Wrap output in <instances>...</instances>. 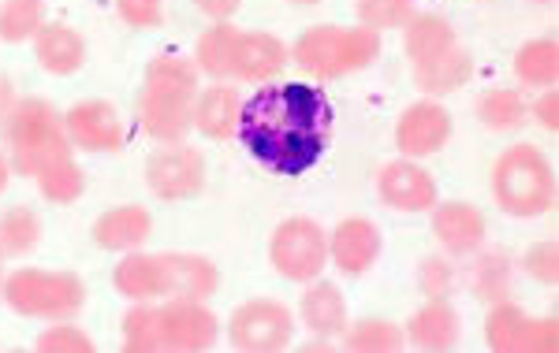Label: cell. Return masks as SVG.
I'll list each match as a JSON object with an SVG mask.
<instances>
[{"instance_id":"cell-34","label":"cell","mask_w":559,"mask_h":353,"mask_svg":"<svg viewBox=\"0 0 559 353\" xmlns=\"http://www.w3.org/2000/svg\"><path fill=\"white\" fill-rule=\"evenodd\" d=\"M45 26V0H0V41H34Z\"/></svg>"},{"instance_id":"cell-10","label":"cell","mask_w":559,"mask_h":353,"mask_svg":"<svg viewBox=\"0 0 559 353\" xmlns=\"http://www.w3.org/2000/svg\"><path fill=\"white\" fill-rule=\"evenodd\" d=\"M452 112H448L440 101H414L403 108V115L395 120V149L411 160L432 157L452 142Z\"/></svg>"},{"instance_id":"cell-40","label":"cell","mask_w":559,"mask_h":353,"mask_svg":"<svg viewBox=\"0 0 559 353\" xmlns=\"http://www.w3.org/2000/svg\"><path fill=\"white\" fill-rule=\"evenodd\" d=\"M522 268H526V276L534 279V283L556 287V279H559V246L552 239L534 242V246L526 249V257H522Z\"/></svg>"},{"instance_id":"cell-32","label":"cell","mask_w":559,"mask_h":353,"mask_svg":"<svg viewBox=\"0 0 559 353\" xmlns=\"http://www.w3.org/2000/svg\"><path fill=\"white\" fill-rule=\"evenodd\" d=\"M41 242V216L26 205H12L0 212V253L4 257H26Z\"/></svg>"},{"instance_id":"cell-22","label":"cell","mask_w":559,"mask_h":353,"mask_svg":"<svg viewBox=\"0 0 559 353\" xmlns=\"http://www.w3.org/2000/svg\"><path fill=\"white\" fill-rule=\"evenodd\" d=\"M34 57L49 75H75L86 63V41L71 23H45L34 34Z\"/></svg>"},{"instance_id":"cell-29","label":"cell","mask_w":559,"mask_h":353,"mask_svg":"<svg viewBox=\"0 0 559 353\" xmlns=\"http://www.w3.org/2000/svg\"><path fill=\"white\" fill-rule=\"evenodd\" d=\"M515 78L530 89H552L559 78L556 38H534L515 52Z\"/></svg>"},{"instance_id":"cell-17","label":"cell","mask_w":559,"mask_h":353,"mask_svg":"<svg viewBox=\"0 0 559 353\" xmlns=\"http://www.w3.org/2000/svg\"><path fill=\"white\" fill-rule=\"evenodd\" d=\"M153 234V216L142 205H116L105 208L102 216L94 220V231L90 239L97 242L108 253H131L142 249Z\"/></svg>"},{"instance_id":"cell-46","label":"cell","mask_w":559,"mask_h":353,"mask_svg":"<svg viewBox=\"0 0 559 353\" xmlns=\"http://www.w3.org/2000/svg\"><path fill=\"white\" fill-rule=\"evenodd\" d=\"M8 175H12V165H8V153L0 149V194L8 190Z\"/></svg>"},{"instance_id":"cell-4","label":"cell","mask_w":559,"mask_h":353,"mask_svg":"<svg viewBox=\"0 0 559 353\" xmlns=\"http://www.w3.org/2000/svg\"><path fill=\"white\" fill-rule=\"evenodd\" d=\"M492 197L508 216L534 220L552 212L556 205V175L548 157L530 142L503 149L492 168Z\"/></svg>"},{"instance_id":"cell-44","label":"cell","mask_w":559,"mask_h":353,"mask_svg":"<svg viewBox=\"0 0 559 353\" xmlns=\"http://www.w3.org/2000/svg\"><path fill=\"white\" fill-rule=\"evenodd\" d=\"M191 4H194L202 15H210L213 23H228L231 15L239 12V4H242V0H191Z\"/></svg>"},{"instance_id":"cell-48","label":"cell","mask_w":559,"mask_h":353,"mask_svg":"<svg viewBox=\"0 0 559 353\" xmlns=\"http://www.w3.org/2000/svg\"><path fill=\"white\" fill-rule=\"evenodd\" d=\"M292 4H321V0H292Z\"/></svg>"},{"instance_id":"cell-33","label":"cell","mask_w":559,"mask_h":353,"mask_svg":"<svg viewBox=\"0 0 559 353\" xmlns=\"http://www.w3.org/2000/svg\"><path fill=\"white\" fill-rule=\"evenodd\" d=\"M34 179H38V194L49 205H71V202H79L86 190V175H83V168L75 165V157L52 160V165L41 168Z\"/></svg>"},{"instance_id":"cell-14","label":"cell","mask_w":559,"mask_h":353,"mask_svg":"<svg viewBox=\"0 0 559 353\" xmlns=\"http://www.w3.org/2000/svg\"><path fill=\"white\" fill-rule=\"evenodd\" d=\"M429 228L432 239L444 246L448 257H471L485 246V216L477 212L471 202H444V205H432L429 208Z\"/></svg>"},{"instance_id":"cell-5","label":"cell","mask_w":559,"mask_h":353,"mask_svg":"<svg viewBox=\"0 0 559 353\" xmlns=\"http://www.w3.org/2000/svg\"><path fill=\"white\" fill-rule=\"evenodd\" d=\"M0 297L12 313L38 316V320H71L86 305V283L75 271H45V268H15L4 276Z\"/></svg>"},{"instance_id":"cell-47","label":"cell","mask_w":559,"mask_h":353,"mask_svg":"<svg viewBox=\"0 0 559 353\" xmlns=\"http://www.w3.org/2000/svg\"><path fill=\"white\" fill-rule=\"evenodd\" d=\"M0 287H4V253H0Z\"/></svg>"},{"instance_id":"cell-9","label":"cell","mask_w":559,"mask_h":353,"mask_svg":"<svg viewBox=\"0 0 559 353\" xmlns=\"http://www.w3.org/2000/svg\"><path fill=\"white\" fill-rule=\"evenodd\" d=\"M160 309V346L173 353H202L216 346V324L213 309L205 302H191V297H168Z\"/></svg>"},{"instance_id":"cell-8","label":"cell","mask_w":559,"mask_h":353,"mask_svg":"<svg viewBox=\"0 0 559 353\" xmlns=\"http://www.w3.org/2000/svg\"><path fill=\"white\" fill-rule=\"evenodd\" d=\"M205 157L187 142H168L146 160V186L160 202H191L205 190Z\"/></svg>"},{"instance_id":"cell-26","label":"cell","mask_w":559,"mask_h":353,"mask_svg":"<svg viewBox=\"0 0 559 353\" xmlns=\"http://www.w3.org/2000/svg\"><path fill=\"white\" fill-rule=\"evenodd\" d=\"M530 331H534V320L522 313V305H515L511 297L489 305V316H485V339H489V350L496 353H530Z\"/></svg>"},{"instance_id":"cell-37","label":"cell","mask_w":559,"mask_h":353,"mask_svg":"<svg viewBox=\"0 0 559 353\" xmlns=\"http://www.w3.org/2000/svg\"><path fill=\"white\" fill-rule=\"evenodd\" d=\"M358 23L369 31H403L414 15V0H355Z\"/></svg>"},{"instance_id":"cell-35","label":"cell","mask_w":559,"mask_h":353,"mask_svg":"<svg viewBox=\"0 0 559 353\" xmlns=\"http://www.w3.org/2000/svg\"><path fill=\"white\" fill-rule=\"evenodd\" d=\"M198 78H202V71L194 68V60L173 57V52L153 57L146 68V86L173 89V94H187V97H198Z\"/></svg>"},{"instance_id":"cell-38","label":"cell","mask_w":559,"mask_h":353,"mask_svg":"<svg viewBox=\"0 0 559 353\" xmlns=\"http://www.w3.org/2000/svg\"><path fill=\"white\" fill-rule=\"evenodd\" d=\"M459 268L448 257H426L418 265V291L426 297H452L459 291Z\"/></svg>"},{"instance_id":"cell-6","label":"cell","mask_w":559,"mask_h":353,"mask_svg":"<svg viewBox=\"0 0 559 353\" xmlns=\"http://www.w3.org/2000/svg\"><path fill=\"white\" fill-rule=\"evenodd\" d=\"M269 265L292 283H313L329 268V231L310 216H287L269 239Z\"/></svg>"},{"instance_id":"cell-13","label":"cell","mask_w":559,"mask_h":353,"mask_svg":"<svg viewBox=\"0 0 559 353\" xmlns=\"http://www.w3.org/2000/svg\"><path fill=\"white\" fill-rule=\"evenodd\" d=\"M139 120L142 131L150 138H157L160 146L168 142H183L194 131V97L173 94V89L142 86L139 94Z\"/></svg>"},{"instance_id":"cell-27","label":"cell","mask_w":559,"mask_h":353,"mask_svg":"<svg viewBox=\"0 0 559 353\" xmlns=\"http://www.w3.org/2000/svg\"><path fill=\"white\" fill-rule=\"evenodd\" d=\"M477 120L496 134H519L530 123V105L519 89L492 86L477 97Z\"/></svg>"},{"instance_id":"cell-21","label":"cell","mask_w":559,"mask_h":353,"mask_svg":"<svg viewBox=\"0 0 559 353\" xmlns=\"http://www.w3.org/2000/svg\"><path fill=\"white\" fill-rule=\"evenodd\" d=\"M407 334L411 346L418 350H429V353H440V350H455L459 342V313L448 297H429L418 313L407 320Z\"/></svg>"},{"instance_id":"cell-7","label":"cell","mask_w":559,"mask_h":353,"mask_svg":"<svg viewBox=\"0 0 559 353\" xmlns=\"http://www.w3.org/2000/svg\"><path fill=\"white\" fill-rule=\"evenodd\" d=\"M295 339V313L276 297L242 302L228 320V342L242 353H280Z\"/></svg>"},{"instance_id":"cell-25","label":"cell","mask_w":559,"mask_h":353,"mask_svg":"<svg viewBox=\"0 0 559 353\" xmlns=\"http://www.w3.org/2000/svg\"><path fill=\"white\" fill-rule=\"evenodd\" d=\"M474 265L466 268V287H471V294L477 302L492 305V302H503V297H511V276H515V265H511V257L503 249H477L471 253Z\"/></svg>"},{"instance_id":"cell-11","label":"cell","mask_w":559,"mask_h":353,"mask_svg":"<svg viewBox=\"0 0 559 353\" xmlns=\"http://www.w3.org/2000/svg\"><path fill=\"white\" fill-rule=\"evenodd\" d=\"M64 131L75 149L86 153H120L128 142V126L116 105L108 101H79L64 112Z\"/></svg>"},{"instance_id":"cell-16","label":"cell","mask_w":559,"mask_h":353,"mask_svg":"<svg viewBox=\"0 0 559 353\" xmlns=\"http://www.w3.org/2000/svg\"><path fill=\"white\" fill-rule=\"evenodd\" d=\"M292 63L287 45L276 34L265 31H239V41L231 49V78L239 83H273L280 71Z\"/></svg>"},{"instance_id":"cell-19","label":"cell","mask_w":559,"mask_h":353,"mask_svg":"<svg viewBox=\"0 0 559 353\" xmlns=\"http://www.w3.org/2000/svg\"><path fill=\"white\" fill-rule=\"evenodd\" d=\"M403 49H407L414 71H418V68L437 63L440 57H448L452 49H459V34L444 15H437V12L418 15L414 12L407 20V26H403Z\"/></svg>"},{"instance_id":"cell-15","label":"cell","mask_w":559,"mask_h":353,"mask_svg":"<svg viewBox=\"0 0 559 353\" xmlns=\"http://www.w3.org/2000/svg\"><path fill=\"white\" fill-rule=\"evenodd\" d=\"M329 257L344 276H366L381 257V231L366 216H347L329 234Z\"/></svg>"},{"instance_id":"cell-3","label":"cell","mask_w":559,"mask_h":353,"mask_svg":"<svg viewBox=\"0 0 559 353\" xmlns=\"http://www.w3.org/2000/svg\"><path fill=\"white\" fill-rule=\"evenodd\" d=\"M292 60L310 78H344L355 71H366L381 57V34L369 26H310L292 45Z\"/></svg>"},{"instance_id":"cell-23","label":"cell","mask_w":559,"mask_h":353,"mask_svg":"<svg viewBox=\"0 0 559 353\" xmlns=\"http://www.w3.org/2000/svg\"><path fill=\"white\" fill-rule=\"evenodd\" d=\"M112 287L128 302H157V297H165V265H160V253H142V249L123 253L120 265L112 271Z\"/></svg>"},{"instance_id":"cell-18","label":"cell","mask_w":559,"mask_h":353,"mask_svg":"<svg viewBox=\"0 0 559 353\" xmlns=\"http://www.w3.org/2000/svg\"><path fill=\"white\" fill-rule=\"evenodd\" d=\"M160 265H165V297L205 302L221 287V268L202 253H160Z\"/></svg>"},{"instance_id":"cell-30","label":"cell","mask_w":559,"mask_h":353,"mask_svg":"<svg viewBox=\"0 0 559 353\" xmlns=\"http://www.w3.org/2000/svg\"><path fill=\"white\" fill-rule=\"evenodd\" d=\"M236 41H239V26L213 23L194 45V68L202 75H210L213 83L231 78V49H236Z\"/></svg>"},{"instance_id":"cell-36","label":"cell","mask_w":559,"mask_h":353,"mask_svg":"<svg viewBox=\"0 0 559 353\" xmlns=\"http://www.w3.org/2000/svg\"><path fill=\"white\" fill-rule=\"evenodd\" d=\"M123 350L131 353H160V309L153 302H134L123 316Z\"/></svg>"},{"instance_id":"cell-42","label":"cell","mask_w":559,"mask_h":353,"mask_svg":"<svg viewBox=\"0 0 559 353\" xmlns=\"http://www.w3.org/2000/svg\"><path fill=\"white\" fill-rule=\"evenodd\" d=\"M530 120H537L545 131H556L559 126V97L556 89H545V94L537 97L534 105H530Z\"/></svg>"},{"instance_id":"cell-39","label":"cell","mask_w":559,"mask_h":353,"mask_svg":"<svg viewBox=\"0 0 559 353\" xmlns=\"http://www.w3.org/2000/svg\"><path fill=\"white\" fill-rule=\"evenodd\" d=\"M34 346H38L41 353H94V339H90L83 328H75V324L57 320L52 328H45L38 334Z\"/></svg>"},{"instance_id":"cell-24","label":"cell","mask_w":559,"mask_h":353,"mask_svg":"<svg viewBox=\"0 0 559 353\" xmlns=\"http://www.w3.org/2000/svg\"><path fill=\"white\" fill-rule=\"evenodd\" d=\"M299 316H302L306 331H313L318 339H336V334L347 328V297L340 294V287L329 283V279H313V283H306Z\"/></svg>"},{"instance_id":"cell-45","label":"cell","mask_w":559,"mask_h":353,"mask_svg":"<svg viewBox=\"0 0 559 353\" xmlns=\"http://www.w3.org/2000/svg\"><path fill=\"white\" fill-rule=\"evenodd\" d=\"M15 105V89H12V78L0 75V120L8 115V108Z\"/></svg>"},{"instance_id":"cell-43","label":"cell","mask_w":559,"mask_h":353,"mask_svg":"<svg viewBox=\"0 0 559 353\" xmlns=\"http://www.w3.org/2000/svg\"><path fill=\"white\" fill-rule=\"evenodd\" d=\"M559 346V331H556V316H545V320H534V331H530V353H552Z\"/></svg>"},{"instance_id":"cell-41","label":"cell","mask_w":559,"mask_h":353,"mask_svg":"<svg viewBox=\"0 0 559 353\" xmlns=\"http://www.w3.org/2000/svg\"><path fill=\"white\" fill-rule=\"evenodd\" d=\"M116 12L134 31H157L165 23V0H116Z\"/></svg>"},{"instance_id":"cell-12","label":"cell","mask_w":559,"mask_h":353,"mask_svg":"<svg viewBox=\"0 0 559 353\" xmlns=\"http://www.w3.org/2000/svg\"><path fill=\"white\" fill-rule=\"evenodd\" d=\"M377 194L395 212H429L437 205V179L418 160L400 157L377 171Z\"/></svg>"},{"instance_id":"cell-20","label":"cell","mask_w":559,"mask_h":353,"mask_svg":"<svg viewBox=\"0 0 559 353\" xmlns=\"http://www.w3.org/2000/svg\"><path fill=\"white\" fill-rule=\"evenodd\" d=\"M239 89L228 83H213L210 89H198L194 97V131L205 134L210 142L236 138L239 126Z\"/></svg>"},{"instance_id":"cell-1","label":"cell","mask_w":559,"mask_h":353,"mask_svg":"<svg viewBox=\"0 0 559 353\" xmlns=\"http://www.w3.org/2000/svg\"><path fill=\"white\" fill-rule=\"evenodd\" d=\"M236 138L261 168L302 175L332 142V101L313 83H261L242 101Z\"/></svg>"},{"instance_id":"cell-28","label":"cell","mask_w":559,"mask_h":353,"mask_svg":"<svg viewBox=\"0 0 559 353\" xmlns=\"http://www.w3.org/2000/svg\"><path fill=\"white\" fill-rule=\"evenodd\" d=\"M340 346L347 353H400L407 346V334L400 324L381 320V316H366V320H347V328L340 331Z\"/></svg>"},{"instance_id":"cell-49","label":"cell","mask_w":559,"mask_h":353,"mask_svg":"<svg viewBox=\"0 0 559 353\" xmlns=\"http://www.w3.org/2000/svg\"><path fill=\"white\" fill-rule=\"evenodd\" d=\"M534 4H552V0H534Z\"/></svg>"},{"instance_id":"cell-31","label":"cell","mask_w":559,"mask_h":353,"mask_svg":"<svg viewBox=\"0 0 559 353\" xmlns=\"http://www.w3.org/2000/svg\"><path fill=\"white\" fill-rule=\"evenodd\" d=\"M471 78H474V60H471V52H466L463 45L448 52V57H440L437 63H429V68L414 71V83H418V89H426L429 97L463 89Z\"/></svg>"},{"instance_id":"cell-2","label":"cell","mask_w":559,"mask_h":353,"mask_svg":"<svg viewBox=\"0 0 559 353\" xmlns=\"http://www.w3.org/2000/svg\"><path fill=\"white\" fill-rule=\"evenodd\" d=\"M0 138H4V153L12 171L31 179L41 168H49L52 160L75 153L64 131V115L45 101V97H15V105L0 120Z\"/></svg>"}]
</instances>
